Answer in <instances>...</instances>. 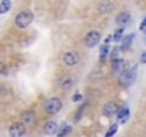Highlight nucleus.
Masks as SVG:
<instances>
[{
  "label": "nucleus",
  "mask_w": 146,
  "mask_h": 137,
  "mask_svg": "<svg viewBox=\"0 0 146 137\" xmlns=\"http://www.w3.org/2000/svg\"><path fill=\"white\" fill-rule=\"evenodd\" d=\"M116 131H117V124H112V126H110V128L106 131V137H110V136L116 134Z\"/></svg>",
  "instance_id": "obj_20"
},
{
  "label": "nucleus",
  "mask_w": 146,
  "mask_h": 137,
  "mask_svg": "<svg viewBox=\"0 0 146 137\" xmlns=\"http://www.w3.org/2000/svg\"><path fill=\"white\" fill-rule=\"evenodd\" d=\"M6 72H7V67H6V64H5L3 61H0V76L5 74Z\"/></svg>",
  "instance_id": "obj_22"
},
{
  "label": "nucleus",
  "mask_w": 146,
  "mask_h": 137,
  "mask_svg": "<svg viewBox=\"0 0 146 137\" xmlns=\"http://www.w3.org/2000/svg\"><path fill=\"white\" fill-rule=\"evenodd\" d=\"M120 51H122V50H119V49H115V50L110 53V57H112V60H117V59H120Z\"/></svg>",
  "instance_id": "obj_21"
},
{
  "label": "nucleus",
  "mask_w": 146,
  "mask_h": 137,
  "mask_svg": "<svg viewBox=\"0 0 146 137\" xmlns=\"http://www.w3.org/2000/svg\"><path fill=\"white\" fill-rule=\"evenodd\" d=\"M140 63L146 64V51H143V53L140 54Z\"/></svg>",
  "instance_id": "obj_23"
},
{
  "label": "nucleus",
  "mask_w": 146,
  "mask_h": 137,
  "mask_svg": "<svg viewBox=\"0 0 146 137\" xmlns=\"http://www.w3.org/2000/svg\"><path fill=\"white\" fill-rule=\"evenodd\" d=\"M25 123H13L9 128V134L12 137H20L26 133V128H25Z\"/></svg>",
  "instance_id": "obj_5"
},
{
  "label": "nucleus",
  "mask_w": 146,
  "mask_h": 137,
  "mask_svg": "<svg viewBox=\"0 0 146 137\" xmlns=\"http://www.w3.org/2000/svg\"><path fill=\"white\" fill-rule=\"evenodd\" d=\"M79 61V54L76 51H66L63 54V63L66 66H75Z\"/></svg>",
  "instance_id": "obj_6"
},
{
  "label": "nucleus",
  "mask_w": 146,
  "mask_h": 137,
  "mask_svg": "<svg viewBox=\"0 0 146 137\" xmlns=\"http://www.w3.org/2000/svg\"><path fill=\"white\" fill-rule=\"evenodd\" d=\"M59 86L62 90H70L73 87V77L72 76H63L60 80H59Z\"/></svg>",
  "instance_id": "obj_7"
},
{
  "label": "nucleus",
  "mask_w": 146,
  "mask_h": 137,
  "mask_svg": "<svg viewBox=\"0 0 146 137\" xmlns=\"http://www.w3.org/2000/svg\"><path fill=\"white\" fill-rule=\"evenodd\" d=\"M69 133H72V126H69V124H62L56 134H57V136H66V134H69Z\"/></svg>",
  "instance_id": "obj_16"
},
{
  "label": "nucleus",
  "mask_w": 146,
  "mask_h": 137,
  "mask_svg": "<svg viewBox=\"0 0 146 137\" xmlns=\"http://www.w3.org/2000/svg\"><path fill=\"white\" fill-rule=\"evenodd\" d=\"M108 51H109V46L108 44H103L100 47V60H105L108 57Z\"/></svg>",
  "instance_id": "obj_18"
},
{
  "label": "nucleus",
  "mask_w": 146,
  "mask_h": 137,
  "mask_svg": "<svg viewBox=\"0 0 146 137\" xmlns=\"http://www.w3.org/2000/svg\"><path fill=\"white\" fill-rule=\"evenodd\" d=\"M129 114H130V110H129L127 106H122L117 110V113H116V116H117V119H119L120 123H126L127 119H129Z\"/></svg>",
  "instance_id": "obj_8"
},
{
  "label": "nucleus",
  "mask_w": 146,
  "mask_h": 137,
  "mask_svg": "<svg viewBox=\"0 0 146 137\" xmlns=\"http://www.w3.org/2000/svg\"><path fill=\"white\" fill-rule=\"evenodd\" d=\"M82 94H75V96H73V101H82Z\"/></svg>",
  "instance_id": "obj_24"
},
{
  "label": "nucleus",
  "mask_w": 146,
  "mask_h": 137,
  "mask_svg": "<svg viewBox=\"0 0 146 137\" xmlns=\"http://www.w3.org/2000/svg\"><path fill=\"white\" fill-rule=\"evenodd\" d=\"M146 29V17L143 19V22L140 23V30H145Z\"/></svg>",
  "instance_id": "obj_25"
},
{
  "label": "nucleus",
  "mask_w": 146,
  "mask_h": 137,
  "mask_svg": "<svg viewBox=\"0 0 146 137\" xmlns=\"http://www.w3.org/2000/svg\"><path fill=\"white\" fill-rule=\"evenodd\" d=\"M123 39V29H117L116 32H115V34H113V40L115 41H119V40H122Z\"/></svg>",
  "instance_id": "obj_19"
},
{
  "label": "nucleus",
  "mask_w": 146,
  "mask_h": 137,
  "mask_svg": "<svg viewBox=\"0 0 146 137\" xmlns=\"http://www.w3.org/2000/svg\"><path fill=\"white\" fill-rule=\"evenodd\" d=\"M117 110H119V107L116 106V103H108V104H105V107H103V114H105L106 117H112L113 114L117 113Z\"/></svg>",
  "instance_id": "obj_9"
},
{
  "label": "nucleus",
  "mask_w": 146,
  "mask_h": 137,
  "mask_svg": "<svg viewBox=\"0 0 146 137\" xmlns=\"http://www.w3.org/2000/svg\"><path fill=\"white\" fill-rule=\"evenodd\" d=\"M127 67V63L122 59H117V60H112V68L115 72H125Z\"/></svg>",
  "instance_id": "obj_10"
},
{
  "label": "nucleus",
  "mask_w": 146,
  "mask_h": 137,
  "mask_svg": "<svg viewBox=\"0 0 146 137\" xmlns=\"http://www.w3.org/2000/svg\"><path fill=\"white\" fill-rule=\"evenodd\" d=\"M59 127L60 126L56 121H47L46 126H44V133L46 134H56L57 130H59Z\"/></svg>",
  "instance_id": "obj_13"
},
{
  "label": "nucleus",
  "mask_w": 146,
  "mask_h": 137,
  "mask_svg": "<svg viewBox=\"0 0 146 137\" xmlns=\"http://www.w3.org/2000/svg\"><path fill=\"white\" fill-rule=\"evenodd\" d=\"M112 7H113V5H112L110 2H103V3H100V5H99V10H100V12H105V13L110 12V10H112Z\"/></svg>",
  "instance_id": "obj_17"
},
{
  "label": "nucleus",
  "mask_w": 146,
  "mask_h": 137,
  "mask_svg": "<svg viewBox=\"0 0 146 137\" xmlns=\"http://www.w3.org/2000/svg\"><path fill=\"white\" fill-rule=\"evenodd\" d=\"M135 76H136V67L126 68V70L123 72V74L120 76V83H122L123 86H129V84L133 83Z\"/></svg>",
  "instance_id": "obj_3"
},
{
  "label": "nucleus",
  "mask_w": 146,
  "mask_h": 137,
  "mask_svg": "<svg viewBox=\"0 0 146 137\" xmlns=\"http://www.w3.org/2000/svg\"><path fill=\"white\" fill-rule=\"evenodd\" d=\"M116 23L120 26H126L127 23H130V14L129 13H120L116 17Z\"/></svg>",
  "instance_id": "obj_14"
},
{
  "label": "nucleus",
  "mask_w": 146,
  "mask_h": 137,
  "mask_svg": "<svg viewBox=\"0 0 146 137\" xmlns=\"http://www.w3.org/2000/svg\"><path fill=\"white\" fill-rule=\"evenodd\" d=\"M12 7V2L10 0H2V3H0V14H5L10 10Z\"/></svg>",
  "instance_id": "obj_15"
},
{
  "label": "nucleus",
  "mask_w": 146,
  "mask_h": 137,
  "mask_svg": "<svg viewBox=\"0 0 146 137\" xmlns=\"http://www.w3.org/2000/svg\"><path fill=\"white\" fill-rule=\"evenodd\" d=\"M145 33H146V29H145Z\"/></svg>",
  "instance_id": "obj_26"
},
{
  "label": "nucleus",
  "mask_w": 146,
  "mask_h": 137,
  "mask_svg": "<svg viewBox=\"0 0 146 137\" xmlns=\"http://www.w3.org/2000/svg\"><path fill=\"white\" fill-rule=\"evenodd\" d=\"M133 39H135V34H133V33H130V34L125 36V37L122 39V47H120V50H122V51L129 50V49H130V46H132Z\"/></svg>",
  "instance_id": "obj_11"
},
{
  "label": "nucleus",
  "mask_w": 146,
  "mask_h": 137,
  "mask_svg": "<svg viewBox=\"0 0 146 137\" xmlns=\"http://www.w3.org/2000/svg\"><path fill=\"white\" fill-rule=\"evenodd\" d=\"M33 22V13L30 10H23L15 17V24L19 29H26Z\"/></svg>",
  "instance_id": "obj_1"
},
{
  "label": "nucleus",
  "mask_w": 146,
  "mask_h": 137,
  "mask_svg": "<svg viewBox=\"0 0 146 137\" xmlns=\"http://www.w3.org/2000/svg\"><path fill=\"white\" fill-rule=\"evenodd\" d=\"M99 41H100V33H99L98 30H90V32L86 34V37H85V44H86L88 47H93V46H96Z\"/></svg>",
  "instance_id": "obj_4"
},
{
  "label": "nucleus",
  "mask_w": 146,
  "mask_h": 137,
  "mask_svg": "<svg viewBox=\"0 0 146 137\" xmlns=\"http://www.w3.org/2000/svg\"><path fill=\"white\" fill-rule=\"evenodd\" d=\"M36 120V116H35V111H25L22 114V123H25L26 126H30L33 124Z\"/></svg>",
  "instance_id": "obj_12"
},
{
  "label": "nucleus",
  "mask_w": 146,
  "mask_h": 137,
  "mask_svg": "<svg viewBox=\"0 0 146 137\" xmlns=\"http://www.w3.org/2000/svg\"><path fill=\"white\" fill-rule=\"evenodd\" d=\"M44 110L47 113H50V114H56V113H59L62 110V101L59 99H56V97L49 99L46 101V104H44Z\"/></svg>",
  "instance_id": "obj_2"
}]
</instances>
